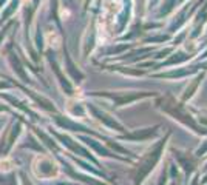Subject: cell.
Segmentation results:
<instances>
[{
	"label": "cell",
	"mask_w": 207,
	"mask_h": 185,
	"mask_svg": "<svg viewBox=\"0 0 207 185\" xmlns=\"http://www.w3.org/2000/svg\"><path fill=\"white\" fill-rule=\"evenodd\" d=\"M11 170H13V164H11V161H8V159L0 161V171L8 173V171H11Z\"/></svg>",
	"instance_id": "cell-1"
}]
</instances>
